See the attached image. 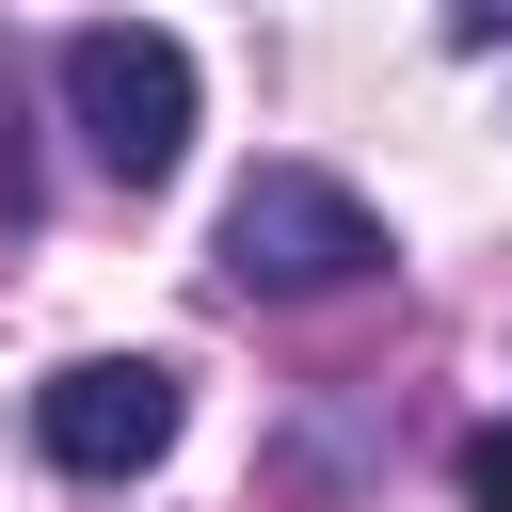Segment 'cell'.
I'll return each instance as SVG.
<instances>
[{
	"label": "cell",
	"mask_w": 512,
	"mask_h": 512,
	"mask_svg": "<svg viewBox=\"0 0 512 512\" xmlns=\"http://www.w3.org/2000/svg\"><path fill=\"white\" fill-rule=\"evenodd\" d=\"M64 128L112 192H160L192 160V48L160 16H80L64 32Z\"/></svg>",
	"instance_id": "1"
},
{
	"label": "cell",
	"mask_w": 512,
	"mask_h": 512,
	"mask_svg": "<svg viewBox=\"0 0 512 512\" xmlns=\"http://www.w3.org/2000/svg\"><path fill=\"white\" fill-rule=\"evenodd\" d=\"M448 48H512V0H448Z\"/></svg>",
	"instance_id": "5"
},
{
	"label": "cell",
	"mask_w": 512,
	"mask_h": 512,
	"mask_svg": "<svg viewBox=\"0 0 512 512\" xmlns=\"http://www.w3.org/2000/svg\"><path fill=\"white\" fill-rule=\"evenodd\" d=\"M368 272H384V224H368L352 176L256 160V176L224 192V288H240V304H336V288H368Z\"/></svg>",
	"instance_id": "2"
},
{
	"label": "cell",
	"mask_w": 512,
	"mask_h": 512,
	"mask_svg": "<svg viewBox=\"0 0 512 512\" xmlns=\"http://www.w3.org/2000/svg\"><path fill=\"white\" fill-rule=\"evenodd\" d=\"M464 496H480V512H512V432H480V448H464Z\"/></svg>",
	"instance_id": "4"
},
{
	"label": "cell",
	"mask_w": 512,
	"mask_h": 512,
	"mask_svg": "<svg viewBox=\"0 0 512 512\" xmlns=\"http://www.w3.org/2000/svg\"><path fill=\"white\" fill-rule=\"evenodd\" d=\"M32 448H48L64 480H144V464L176 448V368H160V352H80V368H48V384H32Z\"/></svg>",
	"instance_id": "3"
}]
</instances>
